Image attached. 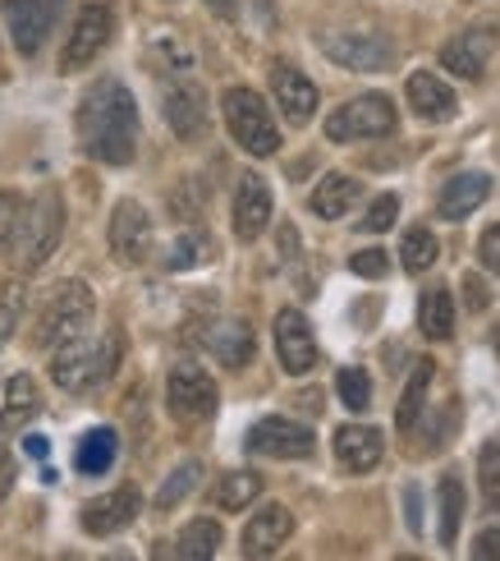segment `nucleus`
Listing matches in <instances>:
<instances>
[{
	"label": "nucleus",
	"instance_id": "obj_1",
	"mask_svg": "<svg viewBox=\"0 0 500 561\" xmlns=\"http://www.w3.org/2000/svg\"><path fill=\"white\" fill-rule=\"evenodd\" d=\"M79 148L102 167H129L138 152V102L120 79H97L74 115Z\"/></svg>",
	"mask_w": 500,
	"mask_h": 561
},
{
	"label": "nucleus",
	"instance_id": "obj_2",
	"mask_svg": "<svg viewBox=\"0 0 500 561\" xmlns=\"http://www.w3.org/2000/svg\"><path fill=\"white\" fill-rule=\"evenodd\" d=\"M120 355H125V341L120 332H102V336H74L56 345V359H51V382L69 396H88L115 378L120 368Z\"/></svg>",
	"mask_w": 500,
	"mask_h": 561
},
{
	"label": "nucleus",
	"instance_id": "obj_3",
	"mask_svg": "<svg viewBox=\"0 0 500 561\" xmlns=\"http://www.w3.org/2000/svg\"><path fill=\"white\" fill-rule=\"evenodd\" d=\"M65 236V198L60 190H42L28 207H23L19 236L10 244V259L19 272H37L42 263H51V253L60 249Z\"/></svg>",
	"mask_w": 500,
	"mask_h": 561
},
{
	"label": "nucleus",
	"instance_id": "obj_4",
	"mask_svg": "<svg viewBox=\"0 0 500 561\" xmlns=\"http://www.w3.org/2000/svg\"><path fill=\"white\" fill-rule=\"evenodd\" d=\"M92 313H97V295H92L88 280H60L37 313V345L56 350L65 341L83 336L92 327Z\"/></svg>",
	"mask_w": 500,
	"mask_h": 561
},
{
	"label": "nucleus",
	"instance_id": "obj_5",
	"mask_svg": "<svg viewBox=\"0 0 500 561\" xmlns=\"http://www.w3.org/2000/svg\"><path fill=\"white\" fill-rule=\"evenodd\" d=\"M221 111H225L230 138H234V144H240L248 157H276V152H280L276 115H271L267 102H261V92H253V88H225Z\"/></svg>",
	"mask_w": 500,
	"mask_h": 561
},
{
	"label": "nucleus",
	"instance_id": "obj_6",
	"mask_svg": "<svg viewBox=\"0 0 500 561\" xmlns=\"http://www.w3.org/2000/svg\"><path fill=\"white\" fill-rule=\"evenodd\" d=\"M399 125V111L386 92H363L345 106L326 115V138L330 144H359V138H386Z\"/></svg>",
	"mask_w": 500,
	"mask_h": 561
},
{
	"label": "nucleus",
	"instance_id": "obj_7",
	"mask_svg": "<svg viewBox=\"0 0 500 561\" xmlns=\"http://www.w3.org/2000/svg\"><path fill=\"white\" fill-rule=\"evenodd\" d=\"M111 37H115V5H111V0H83L74 28H69L65 51H60V69H65V75H79V69H88L111 46Z\"/></svg>",
	"mask_w": 500,
	"mask_h": 561
},
{
	"label": "nucleus",
	"instance_id": "obj_8",
	"mask_svg": "<svg viewBox=\"0 0 500 561\" xmlns=\"http://www.w3.org/2000/svg\"><path fill=\"white\" fill-rule=\"evenodd\" d=\"M221 405L217 378L202 364H175L171 378H165V410H171L179 424H202Z\"/></svg>",
	"mask_w": 500,
	"mask_h": 561
},
{
	"label": "nucleus",
	"instance_id": "obj_9",
	"mask_svg": "<svg viewBox=\"0 0 500 561\" xmlns=\"http://www.w3.org/2000/svg\"><path fill=\"white\" fill-rule=\"evenodd\" d=\"M111 253L120 259L125 267H142L152 259V244H156V230H152V217L148 207L133 203V198H120L111 213Z\"/></svg>",
	"mask_w": 500,
	"mask_h": 561
},
{
	"label": "nucleus",
	"instance_id": "obj_10",
	"mask_svg": "<svg viewBox=\"0 0 500 561\" xmlns=\"http://www.w3.org/2000/svg\"><path fill=\"white\" fill-rule=\"evenodd\" d=\"M313 447H317L313 428L284 414H267L248 428V451L267 460H303V456H313Z\"/></svg>",
	"mask_w": 500,
	"mask_h": 561
},
{
	"label": "nucleus",
	"instance_id": "obj_11",
	"mask_svg": "<svg viewBox=\"0 0 500 561\" xmlns=\"http://www.w3.org/2000/svg\"><path fill=\"white\" fill-rule=\"evenodd\" d=\"M317 46L340 69H359V75H376L395 60V42L386 33H322Z\"/></svg>",
	"mask_w": 500,
	"mask_h": 561
},
{
	"label": "nucleus",
	"instance_id": "obj_12",
	"mask_svg": "<svg viewBox=\"0 0 500 561\" xmlns=\"http://www.w3.org/2000/svg\"><path fill=\"white\" fill-rule=\"evenodd\" d=\"M0 10H5V28L10 42L19 46V56H37L46 33L56 28L65 0H0Z\"/></svg>",
	"mask_w": 500,
	"mask_h": 561
},
{
	"label": "nucleus",
	"instance_id": "obj_13",
	"mask_svg": "<svg viewBox=\"0 0 500 561\" xmlns=\"http://www.w3.org/2000/svg\"><path fill=\"white\" fill-rule=\"evenodd\" d=\"M271 213H276V203H271L267 180H261L257 171H244L240 184H234V203H230V226H234V236H240L244 244L261 240V230L271 226Z\"/></svg>",
	"mask_w": 500,
	"mask_h": 561
},
{
	"label": "nucleus",
	"instance_id": "obj_14",
	"mask_svg": "<svg viewBox=\"0 0 500 561\" xmlns=\"http://www.w3.org/2000/svg\"><path fill=\"white\" fill-rule=\"evenodd\" d=\"M161 115H165V125H171V134L184 138V144H188V138H202L207 134V121H211L202 83L175 79L171 88H165V98H161Z\"/></svg>",
	"mask_w": 500,
	"mask_h": 561
},
{
	"label": "nucleus",
	"instance_id": "obj_15",
	"mask_svg": "<svg viewBox=\"0 0 500 561\" xmlns=\"http://www.w3.org/2000/svg\"><path fill=\"white\" fill-rule=\"evenodd\" d=\"M276 359L290 378H303V373L317 368V336L307 318L299 309H280L276 313Z\"/></svg>",
	"mask_w": 500,
	"mask_h": 561
},
{
	"label": "nucleus",
	"instance_id": "obj_16",
	"mask_svg": "<svg viewBox=\"0 0 500 561\" xmlns=\"http://www.w3.org/2000/svg\"><path fill=\"white\" fill-rule=\"evenodd\" d=\"M138 511H142V493L133 483H125V488H115V493H102L83 506V529L92 539H111V534H120L138 520Z\"/></svg>",
	"mask_w": 500,
	"mask_h": 561
},
{
	"label": "nucleus",
	"instance_id": "obj_17",
	"mask_svg": "<svg viewBox=\"0 0 500 561\" xmlns=\"http://www.w3.org/2000/svg\"><path fill=\"white\" fill-rule=\"evenodd\" d=\"M491 51H496V28L478 23V28H468V33H460L455 42H445V46H441V69H450L455 79L478 83V79L487 75Z\"/></svg>",
	"mask_w": 500,
	"mask_h": 561
},
{
	"label": "nucleus",
	"instance_id": "obj_18",
	"mask_svg": "<svg viewBox=\"0 0 500 561\" xmlns=\"http://www.w3.org/2000/svg\"><path fill=\"white\" fill-rule=\"evenodd\" d=\"M271 92H276V106H280V115H284V121H290V125H307V121H313V115H317V83L313 79H307L303 75V69H294V65H271Z\"/></svg>",
	"mask_w": 500,
	"mask_h": 561
},
{
	"label": "nucleus",
	"instance_id": "obj_19",
	"mask_svg": "<svg viewBox=\"0 0 500 561\" xmlns=\"http://www.w3.org/2000/svg\"><path fill=\"white\" fill-rule=\"evenodd\" d=\"M290 534H294V516H290V506H280V502H267L261 511H253V520L244 525V557H276L284 543H290Z\"/></svg>",
	"mask_w": 500,
	"mask_h": 561
},
{
	"label": "nucleus",
	"instance_id": "obj_20",
	"mask_svg": "<svg viewBox=\"0 0 500 561\" xmlns=\"http://www.w3.org/2000/svg\"><path fill=\"white\" fill-rule=\"evenodd\" d=\"M491 198V180L482 171H460L441 184L437 194V217L441 221H464L468 213H478V207Z\"/></svg>",
	"mask_w": 500,
	"mask_h": 561
},
{
	"label": "nucleus",
	"instance_id": "obj_21",
	"mask_svg": "<svg viewBox=\"0 0 500 561\" xmlns=\"http://www.w3.org/2000/svg\"><path fill=\"white\" fill-rule=\"evenodd\" d=\"M202 350L211 359H221L225 368H244V364H253L257 336L244 318H225V322H211L202 332Z\"/></svg>",
	"mask_w": 500,
	"mask_h": 561
},
{
	"label": "nucleus",
	"instance_id": "obj_22",
	"mask_svg": "<svg viewBox=\"0 0 500 561\" xmlns=\"http://www.w3.org/2000/svg\"><path fill=\"white\" fill-rule=\"evenodd\" d=\"M404 92H409V106L422 125H445L460 115V102L455 92H450L437 75H427V69H418V75H409V83H404Z\"/></svg>",
	"mask_w": 500,
	"mask_h": 561
},
{
	"label": "nucleus",
	"instance_id": "obj_23",
	"mask_svg": "<svg viewBox=\"0 0 500 561\" xmlns=\"http://www.w3.org/2000/svg\"><path fill=\"white\" fill-rule=\"evenodd\" d=\"M381 456H386V437H381L376 428H368V424H345V428H336V460L345 465L349 474L376 470Z\"/></svg>",
	"mask_w": 500,
	"mask_h": 561
},
{
	"label": "nucleus",
	"instance_id": "obj_24",
	"mask_svg": "<svg viewBox=\"0 0 500 561\" xmlns=\"http://www.w3.org/2000/svg\"><path fill=\"white\" fill-rule=\"evenodd\" d=\"M363 198V180H353V175H345V171H330L317 190H313V213L322 217V221H340V217H349L353 213V203Z\"/></svg>",
	"mask_w": 500,
	"mask_h": 561
},
{
	"label": "nucleus",
	"instance_id": "obj_25",
	"mask_svg": "<svg viewBox=\"0 0 500 561\" xmlns=\"http://www.w3.org/2000/svg\"><path fill=\"white\" fill-rule=\"evenodd\" d=\"M468 516V497H464V483L460 474H441L437 483V534H441V548H455L460 543V525Z\"/></svg>",
	"mask_w": 500,
	"mask_h": 561
},
{
	"label": "nucleus",
	"instance_id": "obj_26",
	"mask_svg": "<svg viewBox=\"0 0 500 561\" xmlns=\"http://www.w3.org/2000/svg\"><path fill=\"white\" fill-rule=\"evenodd\" d=\"M418 332L427 341H450L455 336V295H450L445 286L422 290V299H418Z\"/></svg>",
	"mask_w": 500,
	"mask_h": 561
},
{
	"label": "nucleus",
	"instance_id": "obj_27",
	"mask_svg": "<svg viewBox=\"0 0 500 561\" xmlns=\"http://www.w3.org/2000/svg\"><path fill=\"white\" fill-rule=\"evenodd\" d=\"M115 456H120V433L115 428H88L74 447V470L79 474H106Z\"/></svg>",
	"mask_w": 500,
	"mask_h": 561
},
{
	"label": "nucleus",
	"instance_id": "obj_28",
	"mask_svg": "<svg viewBox=\"0 0 500 561\" xmlns=\"http://www.w3.org/2000/svg\"><path fill=\"white\" fill-rule=\"evenodd\" d=\"M437 378V364L432 359H418V368L409 373V382L399 391V405H395V428L399 433H414L418 419H422V401H427V387Z\"/></svg>",
	"mask_w": 500,
	"mask_h": 561
},
{
	"label": "nucleus",
	"instance_id": "obj_29",
	"mask_svg": "<svg viewBox=\"0 0 500 561\" xmlns=\"http://www.w3.org/2000/svg\"><path fill=\"white\" fill-rule=\"evenodd\" d=\"M37 410H42V401H37V382L28 378V373H19V378L5 382V405H0V433H19Z\"/></svg>",
	"mask_w": 500,
	"mask_h": 561
},
{
	"label": "nucleus",
	"instance_id": "obj_30",
	"mask_svg": "<svg viewBox=\"0 0 500 561\" xmlns=\"http://www.w3.org/2000/svg\"><path fill=\"white\" fill-rule=\"evenodd\" d=\"M225 543V529L221 520H211V516H198V520H188L179 529V539H175V557L184 561H207V557H217Z\"/></svg>",
	"mask_w": 500,
	"mask_h": 561
},
{
	"label": "nucleus",
	"instance_id": "obj_31",
	"mask_svg": "<svg viewBox=\"0 0 500 561\" xmlns=\"http://www.w3.org/2000/svg\"><path fill=\"white\" fill-rule=\"evenodd\" d=\"M257 497H261V474H253V470H230V474H221L217 493H211L217 511H248Z\"/></svg>",
	"mask_w": 500,
	"mask_h": 561
},
{
	"label": "nucleus",
	"instance_id": "obj_32",
	"mask_svg": "<svg viewBox=\"0 0 500 561\" xmlns=\"http://www.w3.org/2000/svg\"><path fill=\"white\" fill-rule=\"evenodd\" d=\"M437 253H441V244H437V236L427 226H414V230H404V244H399V263H404V272L409 276H422L427 267L437 263Z\"/></svg>",
	"mask_w": 500,
	"mask_h": 561
},
{
	"label": "nucleus",
	"instance_id": "obj_33",
	"mask_svg": "<svg viewBox=\"0 0 500 561\" xmlns=\"http://www.w3.org/2000/svg\"><path fill=\"white\" fill-rule=\"evenodd\" d=\"M202 483V460H184L175 474H165V483H161V493H156V511H175L194 488Z\"/></svg>",
	"mask_w": 500,
	"mask_h": 561
},
{
	"label": "nucleus",
	"instance_id": "obj_34",
	"mask_svg": "<svg viewBox=\"0 0 500 561\" xmlns=\"http://www.w3.org/2000/svg\"><path fill=\"white\" fill-rule=\"evenodd\" d=\"M148 56L156 65V75H188V69H194V51H188L184 42H175V33H161L148 46Z\"/></svg>",
	"mask_w": 500,
	"mask_h": 561
},
{
	"label": "nucleus",
	"instance_id": "obj_35",
	"mask_svg": "<svg viewBox=\"0 0 500 561\" xmlns=\"http://www.w3.org/2000/svg\"><path fill=\"white\" fill-rule=\"evenodd\" d=\"M478 488H482V506L500 511V437H487L478 451Z\"/></svg>",
	"mask_w": 500,
	"mask_h": 561
},
{
	"label": "nucleus",
	"instance_id": "obj_36",
	"mask_svg": "<svg viewBox=\"0 0 500 561\" xmlns=\"http://www.w3.org/2000/svg\"><path fill=\"white\" fill-rule=\"evenodd\" d=\"M28 309V286L23 280H0V341H10Z\"/></svg>",
	"mask_w": 500,
	"mask_h": 561
},
{
	"label": "nucleus",
	"instance_id": "obj_37",
	"mask_svg": "<svg viewBox=\"0 0 500 561\" xmlns=\"http://www.w3.org/2000/svg\"><path fill=\"white\" fill-rule=\"evenodd\" d=\"M336 391H340V405L353 410V414H363L372 405V378L363 368H353V364L336 373Z\"/></svg>",
	"mask_w": 500,
	"mask_h": 561
},
{
	"label": "nucleus",
	"instance_id": "obj_38",
	"mask_svg": "<svg viewBox=\"0 0 500 561\" xmlns=\"http://www.w3.org/2000/svg\"><path fill=\"white\" fill-rule=\"evenodd\" d=\"M211 259V240L202 236V230H194V236H179L175 249H171V259H165V267L171 272H184V267H198Z\"/></svg>",
	"mask_w": 500,
	"mask_h": 561
},
{
	"label": "nucleus",
	"instance_id": "obj_39",
	"mask_svg": "<svg viewBox=\"0 0 500 561\" xmlns=\"http://www.w3.org/2000/svg\"><path fill=\"white\" fill-rule=\"evenodd\" d=\"M23 207H28V198H19L14 190H0V253H10L19 221H23Z\"/></svg>",
	"mask_w": 500,
	"mask_h": 561
},
{
	"label": "nucleus",
	"instance_id": "obj_40",
	"mask_svg": "<svg viewBox=\"0 0 500 561\" xmlns=\"http://www.w3.org/2000/svg\"><path fill=\"white\" fill-rule=\"evenodd\" d=\"M349 272H353V276H363V280L386 276V272H391L386 249H359V253H349Z\"/></svg>",
	"mask_w": 500,
	"mask_h": 561
},
{
	"label": "nucleus",
	"instance_id": "obj_41",
	"mask_svg": "<svg viewBox=\"0 0 500 561\" xmlns=\"http://www.w3.org/2000/svg\"><path fill=\"white\" fill-rule=\"evenodd\" d=\"M395 217H399V198H395V194H381V198L368 207V217H363L359 226L376 236V230H391V226H395Z\"/></svg>",
	"mask_w": 500,
	"mask_h": 561
},
{
	"label": "nucleus",
	"instance_id": "obj_42",
	"mask_svg": "<svg viewBox=\"0 0 500 561\" xmlns=\"http://www.w3.org/2000/svg\"><path fill=\"white\" fill-rule=\"evenodd\" d=\"M455 424H460V405H450L445 414H437V419H432V428H427L432 437H427V447H422V451H441L445 442H450V428H455Z\"/></svg>",
	"mask_w": 500,
	"mask_h": 561
},
{
	"label": "nucleus",
	"instance_id": "obj_43",
	"mask_svg": "<svg viewBox=\"0 0 500 561\" xmlns=\"http://www.w3.org/2000/svg\"><path fill=\"white\" fill-rule=\"evenodd\" d=\"M478 263L500 276V221L482 230V240H478Z\"/></svg>",
	"mask_w": 500,
	"mask_h": 561
},
{
	"label": "nucleus",
	"instance_id": "obj_44",
	"mask_svg": "<svg viewBox=\"0 0 500 561\" xmlns=\"http://www.w3.org/2000/svg\"><path fill=\"white\" fill-rule=\"evenodd\" d=\"M473 557H478V561H500V525L482 529L478 539H473Z\"/></svg>",
	"mask_w": 500,
	"mask_h": 561
},
{
	"label": "nucleus",
	"instance_id": "obj_45",
	"mask_svg": "<svg viewBox=\"0 0 500 561\" xmlns=\"http://www.w3.org/2000/svg\"><path fill=\"white\" fill-rule=\"evenodd\" d=\"M487 286H482V276H464V304H468V309L473 313H482L487 309Z\"/></svg>",
	"mask_w": 500,
	"mask_h": 561
},
{
	"label": "nucleus",
	"instance_id": "obj_46",
	"mask_svg": "<svg viewBox=\"0 0 500 561\" xmlns=\"http://www.w3.org/2000/svg\"><path fill=\"white\" fill-rule=\"evenodd\" d=\"M14 474H19V465H14V456H10V447H5V442H0V502L10 497Z\"/></svg>",
	"mask_w": 500,
	"mask_h": 561
},
{
	"label": "nucleus",
	"instance_id": "obj_47",
	"mask_svg": "<svg viewBox=\"0 0 500 561\" xmlns=\"http://www.w3.org/2000/svg\"><path fill=\"white\" fill-rule=\"evenodd\" d=\"M404 502H409V529L422 534V516H418V483L404 488Z\"/></svg>",
	"mask_w": 500,
	"mask_h": 561
},
{
	"label": "nucleus",
	"instance_id": "obj_48",
	"mask_svg": "<svg viewBox=\"0 0 500 561\" xmlns=\"http://www.w3.org/2000/svg\"><path fill=\"white\" fill-rule=\"evenodd\" d=\"M202 5L217 14V19H234V14H240V0H202Z\"/></svg>",
	"mask_w": 500,
	"mask_h": 561
},
{
	"label": "nucleus",
	"instance_id": "obj_49",
	"mask_svg": "<svg viewBox=\"0 0 500 561\" xmlns=\"http://www.w3.org/2000/svg\"><path fill=\"white\" fill-rule=\"evenodd\" d=\"M23 447H28V456H46V451H51V442H46V437H28V442H23Z\"/></svg>",
	"mask_w": 500,
	"mask_h": 561
},
{
	"label": "nucleus",
	"instance_id": "obj_50",
	"mask_svg": "<svg viewBox=\"0 0 500 561\" xmlns=\"http://www.w3.org/2000/svg\"><path fill=\"white\" fill-rule=\"evenodd\" d=\"M491 345H496V355H500V322H496V332H491Z\"/></svg>",
	"mask_w": 500,
	"mask_h": 561
}]
</instances>
